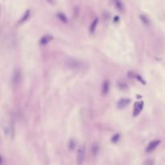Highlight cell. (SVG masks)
I'll list each match as a JSON object with an SVG mask.
<instances>
[{
  "label": "cell",
  "instance_id": "cell-18",
  "mask_svg": "<svg viewBox=\"0 0 165 165\" xmlns=\"http://www.w3.org/2000/svg\"><path fill=\"white\" fill-rule=\"evenodd\" d=\"M48 1H49V3H52V1H53V0H48Z\"/></svg>",
  "mask_w": 165,
  "mask_h": 165
},
{
  "label": "cell",
  "instance_id": "cell-13",
  "mask_svg": "<svg viewBox=\"0 0 165 165\" xmlns=\"http://www.w3.org/2000/svg\"><path fill=\"white\" fill-rule=\"evenodd\" d=\"M115 6H116L117 8L119 10H120V11L122 10V3L120 0H116V2H115Z\"/></svg>",
  "mask_w": 165,
  "mask_h": 165
},
{
  "label": "cell",
  "instance_id": "cell-9",
  "mask_svg": "<svg viewBox=\"0 0 165 165\" xmlns=\"http://www.w3.org/2000/svg\"><path fill=\"white\" fill-rule=\"evenodd\" d=\"M98 19H95L94 21L92 22L91 25H90V28H89V31H90V33L93 34L94 32L95 29H96V27H97V24H98Z\"/></svg>",
  "mask_w": 165,
  "mask_h": 165
},
{
  "label": "cell",
  "instance_id": "cell-1",
  "mask_svg": "<svg viewBox=\"0 0 165 165\" xmlns=\"http://www.w3.org/2000/svg\"><path fill=\"white\" fill-rule=\"evenodd\" d=\"M22 82V73L20 69H15L12 74L11 76V84L13 87L17 88L19 86H20Z\"/></svg>",
  "mask_w": 165,
  "mask_h": 165
},
{
  "label": "cell",
  "instance_id": "cell-7",
  "mask_svg": "<svg viewBox=\"0 0 165 165\" xmlns=\"http://www.w3.org/2000/svg\"><path fill=\"white\" fill-rule=\"evenodd\" d=\"M131 102V99L130 98H122L120 99L119 102H118V107L119 109H122V108H125L127 105Z\"/></svg>",
  "mask_w": 165,
  "mask_h": 165
},
{
  "label": "cell",
  "instance_id": "cell-5",
  "mask_svg": "<svg viewBox=\"0 0 165 165\" xmlns=\"http://www.w3.org/2000/svg\"><path fill=\"white\" fill-rule=\"evenodd\" d=\"M160 144V141L156 139V140H153L151 142L150 144L147 145V148H146V151L147 152H151L153 150H155L156 147L159 146V144Z\"/></svg>",
  "mask_w": 165,
  "mask_h": 165
},
{
  "label": "cell",
  "instance_id": "cell-2",
  "mask_svg": "<svg viewBox=\"0 0 165 165\" xmlns=\"http://www.w3.org/2000/svg\"><path fill=\"white\" fill-rule=\"evenodd\" d=\"M65 64L67 65V67L70 69H74V70H78L82 67V63L79 61L78 60L74 58L68 59Z\"/></svg>",
  "mask_w": 165,
  "mask_h": 165
},
{
  "label": "cell",
  "instance_id": "cell-12",
  "mask_svg": "<svg viewBox=\"0 0 165 165\" xmlns=\"http://www.w3.org/2000/svg\"><path fill=\"white\" fill-rule=\"evenodd\" d=\"M140 19L143 21L144 24H149V20H148V19L145 15H140Z\"/></svg>",
  "mask_w": 165,
  "mask_h": 165
},
{
  "label": "cell",
  "instance_id": "cell-8",
  "mask_svg": "<svg viewBox=\"0 0 165 165\" xmlns=\"http://www.w3.org/2000/svg\"><path fill=\"white\" fill-rule=\"evenodd\" d=\"M52 39H53L52 36H51V35H46V36H44L40 39V44L41 45H44V44H47L48 43H49Z\"/></svg>",
  "mask_w": 165,
  "mask_h": 165
},
{
  "label": "cell",
  "instance_id": "cell-16",
  "mask_svg": "<svg viewBox=\"0 0 165 165\" xmlns=\"http://www.w3.org/2000/svg\"><path fill=\"white\" fill-rule=\"evenodd\" d=\"M74 140H71L70 142H69V148L70 149H74Z\"/></svg>",
  "mask_w": 165,
  "mask_h": 165
},
{
  "label": "cell",
  "instance_id": "cell-10",
  "mask_svg": "<svg viewBox=\"0 0 165 165\" xmlns=\"http://www.w3.org/2000/svg\"><path fill=\"white\" fill-rule=\"evenodd\" d=\"M29 16H30V10H28V11L25 12L24 15H23V17H22L21 19L19 21V24H23V23H24V22L26 21L28 18H29Z\"/></svg>",
  "mask_w": 165,
  "mask_h": 165
},
{
  "label": "cell",
  "instance_id": "cell-15",
  "mask_svg": "<svg viewBox=\"0 0 165 165\" xmlns=\"http://www.w3.org/2000/svg\"><path fill=\"white\" fill-rule=\"evenodd\" d=\"M93 152L94 153V154H98V145H94V147H93Z\"/></svg>",
  "mask_w": 165,
  "mask_h": 165
},
{
  "label": "cell",
  "instance_id": "cell-6",
  "mask_svg": "<svg viewBox=\"0 0 165 165\" xmlns=\"http://www.w3.org/2000/svg\"><path fill=\"white\" fill-rule=\"evenodd\" d=\"M109 89H110V81L108 80H106L103 81L101 86V94L106 95L109 92Z\"/></svg>",
  "mask_w": 165,
  "mask_h": 165
},
{
  "label": "cell",
  "instance_id": "cell-17",
  "mask_svg": "<svg viewBox=\"0 0 165 165\" xmlns=\"http://www.w3.org/2000/svg\"><path fill=\"white\" fill-rule=\"evenodd\" d=\"M136 78H137L140 82H142V83H144V84H145V81H144V80L143 79V78H141V76H139V75H136Z\"/></svg>",
  "mask_w": 165,
  "mask_h": 165
},
{
  "label": "cell",
  "instance_id": "cell-14",
  "mask_svg": "<svg viewBox=\"0 0 165 165\" xmlns=\"http://www.w3.org/2000/svg\"><path fill=\"white\" fill-rule=\"evenodd\" d=\"M120 139V135L119 134H115V135H114L112 139H111V141L113 142V143H116L119 141V139Z\"/></svg>",
  "mask_w": 165,
  "mask_h": 165
},
{
  "label": "cell",
  "instance_id": "cell-11",
  "mask_svg": "<svg viewBox=\"0 0 165 165\" xmlns=\"http://www.w3.org/2000/svg\"><path fill=\"white\" fill-rule=\"evenodd\" d=\"M57 17L58 19H60L61 20V22H63V23H67L68 22V19H67V17L65 16V15H64L63 13H58L57 14Z\"/></svg>",
  "mask_w": 165,
  "mask_h": 165
},
{
  "label": "cell",
  "instance_id": "cell-4",
  "mask_svg": "<svg viewBox=\"0 0 165 165\" xmlns=\"http://www.w3.org/2000/svg\"><path fill=\"white\" fill-rule=\"evenodd\" d=\"M76 159H77V163L79 164H81L84 162V159H85V147H79V149L77 150Z\"/></svg>",
  "mask_w": 165,
  "mask_h": 165
},
{
  "label": "cell",
  "instance_id": "cell-3",
  "mask_svg": "<svg viewBox=\"0 0 165 165\" xmlns=\"http://www.w3.org/2000/svg\"><path fill=\"white\" fill-rule=\"evenodd\" d=\"M144 102L143 101H136L134 105V110H133V115L134 116H137L139 115L140 112L144 108Z\"/></svg>",
  "mask_w": 165,
  "mask_h": 165
}]
</instances>
